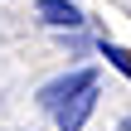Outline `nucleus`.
Returning a JSON list of instances; mask_svg holds the SVG:
<instances>
[{
    "instance_id": "nucleus-5",
    "label": "nucleus",
    "mask_w": 131,
    "mask_h": 131,
    "mask_svg": "<svg viewBox=\"0 0 131 131\" xmlns=\"http://www.w3.org/2000/svg\"><path fill=\"white\" fill-rule=\"evenodd\" d=\"M63 49H68V53H88V49H92V39H88L83 29H73V34H63Z\"/></svg>"
},
{
    "instance_id": "nucleus-6",
    "label": "nucleus",
    "mask_w": 131,
    "mask_h": 131,
    "mask_svg": "<svg viewBox=\"0 0 131 131\" xmlns=\"http://www.w3.org/2000/svg\"><path fill=\"white\" fill-rule=\"evenodd\" d=\"M117 131H131V112H126V117H122V122H117Z\"/></svg>"
},
{
    "instance_id": "nucleus-1",
    "label": "nucleus",
    "mask_w": 131,
    "mask_h": 131,
    "mask_svg": "<svg viewBox=\"0 0 131 131\" xmlns=\"http://www.w3.org/2000/svg\"><path fill=\"white\" fill-rule=\"evenodd\" d=\"M97 83H102V73H97L92 63H88V68H68V73L49 78V83L39 88V97H34V102H39V112H49V117H53L63 102H73L78 92H88V88H97Z\"/></svg>"
},
{
    "instance_id": "nucleus-3",
    "label": "nucleus",
    "mask_w": 131,
    "mask_h": 131,
    "mask_svg": "<svg viewBox=\"0 0 131 131\" xmlns=\"http://www.w3.org/2000/svg\"><path fill=\"white\" fill-rule=\"evenodd\" d=\"M97 97H102V88L78 92L73 102H63V107L53 112V126H58V131H83V126H88V117L97 112Z\"/></svg>"
},
{
    "instance_id": "nucleus-4",
    "label": "nucleus",
    "mask_w": 131,
    "mask_h": 131,
    "mask_svg": "<svg viewBox=\"0 0 131 131\" xmlns=\"http://www.w3.org/2000/svg\"><path fill=\"white\" fill-rule=\"evenodd\" d=\"M97 49H102V58H107V63H112V68H117L122 78H131V49H122V44H112L107 34L97 39Z\"/></svg>"
},
{
    "instance_id": "nucleus-2",
    "label": "nucleus",
    "mask_w": 131,
    "mask_h": 131,
    "mask_svg": "<svg viewBox=\"0 0 131 131\" xmlns=\"http://www.w3.org/2000/svg\"><path fill=\"white\" fill-rule=\"evenodd\" d=\"M34 19L49 24V29H58V34H73V29L88 24L83 5H73V0H39V5H34Z\"/></svg>"
}]
</instances>
